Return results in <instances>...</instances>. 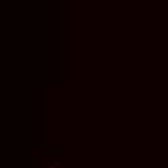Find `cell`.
<instances>
[{
    "instance_id": "7a4b0ae2",
    "label": "cell",
    "mask_w": 168,
    "mask_h": 168,
    "mask_svg": "<svg viewBox=\"0 0 168 168\" xmlns=\"http://www.w3.org/2000/svg\"><path fill=\"white\" fill-rule=\"evenodd\" d=\"M49 168H56V166H49Z\"/></svg>"
},
{
    "instance_id": "6da1fadb",
    "label": "cell",
    "mask_w": 168,
    "mask_h": 168,
    "mask_svg": "<svg viewBox=\"0 0 168 168\" xmlns=\"http://www.w3.org/2000/svg\"><path fill=\"white\" fill-rule=\"evenodd\" d=\"M45 153H56V155H60L62 149L60 147H45Z\"/></svg>"
}]
</instances>
